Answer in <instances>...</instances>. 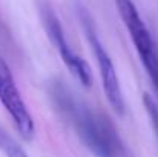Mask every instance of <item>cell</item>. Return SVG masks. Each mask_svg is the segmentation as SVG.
I'll use <instances>...</instances> for the list:
<instances>
[{
	"instance_id": "obj_4",
	"label": "cell",
	"mask_w": 158,
	"mask_h": 157,
	"mask_svg": "<svg viewBox=\"0 0 158 157\" xmlns=\"http://www.w3.org/2000/svg\"><path fill=\"white\" fill-rule=\"evenodd\" d=\"M0 102L6 109V112L11 116L20 136L25 140H32L35 133L34 119L29 114L28 106L23 102L22 94L15 85L14 76L2 55H0Z\"/></svg>"
},
{
	"instance_id": "obj_1",
	"label": "cell",
	"mask_w": 158,
	"mask_h": 157,
	"mask_svg": "<svg viewBox=\"0 0 158 157\" xmlns=\"http://www.w3.org/2000/svg\"><path fill=\"white\" fill-rule=\"evenodd\" d=\"M51 97L57 109L71 122L81 142L95 157H126L123 142L106 116L75 99L60 82L52 85Z\"/></svg>"
},
{
	"instance_id": "obj_7",
	"label": "cell",
	"mask_w": 158,
	"mask_h": 157,
	"mask_svg": "<svg viewBox=\"0 0 158 157\" xmlns=\"http://www.w3.org/2000/svg\"><path fill=\"white\" fill-rule=\"evenodd\" d=\"M143 103H144L146 111H148V114L151 117L152 128H154V131L157 133V136H158V108H157V105H155V100L152 99V96L149 93H144L143 94Z\"/></svg>"
},
{
	"instance_id": "obj_2",
	"label": "cell",
	"mask_w": 158,
	"mask_h": 157,
	"mask_svg": "<svg viewBox=\"0 0 158 157\" xmlns=\"http://www.w3.org/2000/svg\"><path fill=\"white\" fill-rule=\"evenodd\" d=\"M115 5L134 42V46L140 55V60L154 88L158 91V51L152 40V36L132 0H115Z\"/></svg>"
},
{
	"instance_id": "obj_6",
	"label": "cell",
	"mask_w": 158,
	"mask_h": 157,
	"mask_svg": "<svg viewBox=\"0 0 158 157\" xmlns=\"http://www.w3.org/2000/svg\"><path fill=\"white\" fill-rule=\"evenodd\" d=\"M0 151L5 157H28L25 150L0 126Z\"/></svg>"
},
{
	"instance_id": "obj_5",
	"label": "cell",
	"mask_w": 158,
	"mask_h": 157,
	"mask_svg": "<svg viewBox=\"0 0 158 157\" xmlns=\"http://www.w3.org/2000/svg\"><path fill=\"white\" fill-rule=\"evenodd\" d=\"M40 14H42V20H43V26L51 39V42L54 43V46L58 50L61 60L64 62L66 68L72 72V76L85 86H91L92 83V76H91V68L89 65L75 52L72 51L71 45L66 42L64 37V31L61 28V23L58 20V17L55 15V12L52 11V8L43 2L40 5Z\"/></svg>"
},
{
	"instance_id": "obj_3",
	"label": "cell",
	"mask_w": 158,
	"mask_h": 157,
	"mask_svg": "<svg viewBox=\"0 0 158 157\" xmlns=\"http://www.w3.org/2000/svg\"><path fill=\"white\" fill-rule=\"evenodd\" d=\"M78 17H80V22L83 25L85 34L89 40V45L92 48V52L97 59V63L100 68V77H102V83H103V89H105V94L107 97V102L118 116H123L124 114V99H123L121 86H120L112 59L97 36L95 25H94L91 14L81 5H78Z\"/></svg>"
}]
</instances>
